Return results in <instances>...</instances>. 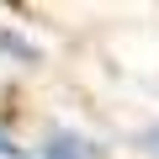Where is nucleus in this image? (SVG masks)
<instances>
[{"mask_svg": "<svg viewBox=\"0 0 159 159\" xmlns=\"http://www.w3.org/2000/svg\"><path fill=\"white\" fill-rule=\"evenodd\" d=\"M0 53L16 58V64H43L37 43H27V37H21V32H11V27H0Z\"/></svg>", "mask_w": 159, "mask_h": 159, "instance_id": "f03ea898", "label": "nucleus"}, {"mask_svg": "<svg viewBox=\"0 0 159 159\" xmlns=\"http://www.w3.org/2000/svg\"><path fill=\"white\" fill-rule=\"evenodd\" d=\"M0 159H32V148H21V143H11L6 133H0Z\"/></svg>", "mask_w": 159, "mask_h": 159, "instance_id": "7ed1b4c3", "label": "nucleus"}, {"mask_svg": "<svg viewBox=\"0 0 159 159\" xmlns=\"http://www.w3.org/2000/svg\"><path fill=\"white\" fill-rule=\"evenodd\" d=\"M143 148H148V154H154V159H159V122H154V127H148V133H143Z\"/></svg>", "mask_w": 159, "mask_h": 159, "instance_id": "20e7f679", "label": "nucleus"}, {"mask_svg": "<svg viewBox=\"0 0 159 159\" xmlns=\"http://www.w3.org/2000/svg\"><path fill=\"white\" fill-rule=\"evenodd\" d=\"M37 159H111L96 138H80V133H69V127H58V133H48L43 143H37Z\"/></svg>", "mask_w": 159, "mask_h": 159, "instance_id": "f257e3e1", "label": "nucleus"}]
</instances>
